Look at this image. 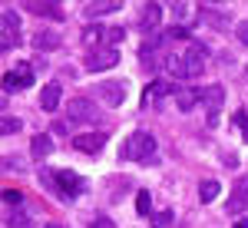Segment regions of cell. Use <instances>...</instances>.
I'll use <instances>...</instances> for the list:
<instances>
[{
    "instance_id": "cell-21",
    "label": "cell",
    "mask_w": 248,
    "mask_h": 228,
    "mask_svg": "<svg viewBox=\"0 0 248 228\" xmlns=\"http://www.w3.org/2000/svg\"><path fill=\"white\" fill-rule=\"evenodd\" d=\"M27 7H30L33 14H40V17H53V20H60V17H63V14H60L57 7H50V3H37V0H30Z\"/></svg>"
},
{
    "instance_id": "cell-16",
    "label": "cell",
    "mask_w": 248,
    "mask_h": 228,
    "mask_svg": "<svg viewBox=\"0 0 248 228\" xmlns=\"http://www.w3.org/2000/svg\"><path fill=\"white\" fill-rule=\"evenodd\" d=\"M119 7H123L119 0H106V3H86V10H83V14H86L90 20H96V17H106V14H116Z\"/></svg>"
},
{
    "instance_id": "cell-23",
    "label": "cell",
    "mask_w": 248,
    "mask_h": 228,
    "mask_svg": "<svg viewBox=\"0 0 248 228\" xmlns=\"http://www.w3.org/2000/svg\"><path fill=\"white\" fill-rule=\"evenodd\" d=\"M136 212H139V215H153V195L146 189L136 195Z\"/></svg>"
},
{
    "instance_id": "cell-27",
    "label": "cell",
    "mask_w": 248,
    "mask_h": 228,
    "mask_svg": "<svg viewBox=\"0 0 248 228\" xmlns=\"http://www.w3.org/2000/svg\"><path fill=\"white\" fill-rule=\"evenodd\" d=\"M90 228H116V225L106 218V215H99V218H93V222H90Z\"/></svg>"
},
{
    "instance_id": "cell-4",
    "label": "cell",
    "mask_w": 248,
    "mask_h": 228,
    "mask_svg": "<svg viewBox=\"0 0 248 228\" xmlns=\"http://www.w3.org/2000/svg\"><path fill=\"white\" fill-rule=\"evenodd\" d=\"M229 215H235V218H242L248 212V175H238L235 182H232V195H229Z\"/></svg>"
},
{
    "instance_id": "cell-1",
    "label": "cell",
    "mask_w": 248,
    "mask_h": 228,
    "mask_svg": "<svg viewBox=\"0 0 248 228\" xmlns=\"http://www.w3.org/2000/svg\"><path fill=\"white\" fill-rule=\"evenodd\" d=\"M155 136L146 133V129H136L126 142H123V149H119V155L123 159H133V162H139V166H149V162H155Z\"/></svg>"
},
{
    "instance_id": "cell-28",
    "label": "cell",
    "mask_w": 248,
    "mask_h": 228,
    "mask_svg": "<svg viewBox=\"0 0 248 228\" xmlns=\"http://www.w3.org/2000/svg\"><path fill=\"white\" fill-rule=\"evenodd\" d=\"M3 169L17 172V169H23V162H17V155H7V162H3Z\"/></svg>"
},
{
    "instance_id": "cell-25",
    "label": "cell",
    "mask_w": 248,
    "mask_h": 228,
    "mask_svg": "<svg viewBox=\"0 0 248 228\" xmlns=\"http://www.w3.org/2000/svg\"><path fill=\"white\" fill-rule=\"evenodd\" d=\"M3 202H7V205H20V202H23V195H20L17 189H7V192H3Z\"/></svg>"
},
{
    "instance_id": "cell-5",
    "label": "cell",
    "mask_w": 248,
    "mask_h": 228,
    "mask_svg": "<svg viewBox=\"0 0 248 228\" xmlns=\"http://www.w3.org/2000/svg\"><path fill=\"white\" fill-rule=\"evenodd\" d=\"M126 79H103L99 86H96V93L103 99V106H123L126 103Z\"/></svg>"
},
{
    "instance_id": "cell-14",
    "label": "cell",
    "mask_w": 248,
    "mask_h": 228,
    "mask_svg": "<svg viewBox=\"0 0 248 228\" xmlns=\"http://www.w3.org/2000/svg\"><path fill=\"white\" fill-rule=\"evenodd\" d=\"M53 149H57V146H53V139L46 133H37L30 139V155H33V159H46V155H53Z\"/></svg>"
},
{
    "instance_id": "cell-17",
    "label": "cell",
    "mask_w": 248,
    "mask_h": 228,
    "mask_svg": "<svg viewBox=\"0 0 248 228\" xmlns=\"http://www.w3.org/2000/svg\"><path fill=\"white\" fill-rule=\"evenodd\" d=\"M126 40V27H103L99 30V43L103 46H113L116 50V43H123Z\"/></svg>"
},
{
    "instance_id": "cell-7",
    "label": "cell",
    "mask_w": 248,
    "mask_h": 228,
    "mask_svg": "<svg viewBox=\"0 0 248 228\" xmlns=\"http://www.w3.org/2000/svg\"><path fill=\"white\" fill-rule=\"evenodd\" d=\"M202 103H205V113H209V126H218V116H222V106H225V90L218 83L202 90Z\"/></svg>"
},
{
    "instance_id": "cell-11",
    "label": "cell",
    "mask_w": 248,
    "mask_h": 228,
    "mask_svg": "<svg viewBox=\"0 0 248 228\" xmlns=\"http://www.w3.org/2000/svg\"><path fill=\"white\" fill-rule=\"evenodd\" d=\"M103 146H106V133H77L73 136V149L86 152V155H96Z\"/></svg>"
},
{
    "instance_id": "cell-31",
    "label": "cell",
    "mask_w": 248,
    "mask_h": 228,
    "mask_svg": "<svg viewBox=\"0 0 248 228\" xmlns=\"http://www.w3.org/2000/svg\"><path fill=\"white\" fill-rule=\"evenodd\" d=\"M225 166H229V169H235V166H238V155H235V152H229V155H225Z\"/></svg>"
},
{
    "instance_id": "cell-26",
    "label": "cell",
    "mask_w": 248,
    "mask_h": 228,
    "mask_svg": "<svg viewBox=\"0 0 248 228\" xmlns=\"http://www.w3.org/2000/svg\"><path fill=\"white\" fill-rule=\"evenodd\" d=\"M235 37H238V40H242V43L248 46V20H242V23L235 27Z\"/></svg>"
},
{
    "instance_id": "cell-12",
    "label": "cell",
    "mask_w": 248,
    "mask_h": 228,
    "mask_svg": "<svg viewBox=\"0 0 248 228\" xmlns=\"http://www.w3.org/2000/svg\"><path fill=\"white\" fill-rule=\"evenodd\" d=\"M159 20H162V7H159V3H146L136 27H139L142 33H155V30H159Z\"/></svg>"
},
{
    "instance_id": "cell-3",
    "label": "cell",
    "mask_w": 248,
    "mask_h": 228,
    "mask_svg": "<svg viewBox=\"0 0 248 228\" xmlns=\"http://www.w3.org/2000/svg\"><path fill=\"white\" fill-rule=\"evenodd\" d=\"M205 60H209V50H205L202 43H189V46L182 50V79H195V76H202Z\"/></svg>"
},
{
    "instance_id": "cell-2",
    "label": "cell",
    "mask_w": 248,
    "mask_h": 228,
    "mask_svg": "<svg viewBox=\"0 0 248 228\" xmlns=\"http://www.w3.org/2000/svg\"><path fill=\"white\" fill-rule=\"evenodd\" d=\"M43 182L50 185V189L57 192L60 198H77V195H83L86 192V179L83 175H77V172L70 169H57V172H43Z\"/></svg>"
},
{
    "instance_id": "cell-8",
    "label": "cell",
    "mask_w": 248,
    "mask_h": 228,
    "mask_svg": "<svg viewBox=\"0 0 248 228\" xmlns=\"http://www.w3.org/2000/svg\"><path fill=\"white\" fill-rule=\"evenodd\" d=\"M30 90V86H33V66H30V63H20L17 70H10V73L3 76V90H7V93H10V90Z\"/></svg>"
},
{
    "instance_id": "cell-32",
    "label": "cell",
    "mask_w": 248,
    "mask_h": 228,
    "mask_svg": "<svg viewBox=\"0 0 248 228\" xmlns=\"http://www.w3.org/2000/svg\"><path fill=\"white\" fill-rule=\"evenodd\" d=\"M235 228H248V222H245V218H238V222H235Z\"/></svg>"
},
{
    "instance_id": "cell-29",
    "label": "cell",
    "mask_w": 248,
    "mask_h": 228,
    "mask_svg": "<svg viewBox=\"0 0 248 228\" xmlns=\"http://www.w3.org/2000/svg\"><path fill=\"white\" fill-rule=\"evenodd\" d=\"M235 122L245 129V142H248V116H245V113H235Z\"/></svg>"
},
{
    "instance_id": "cell-10",
    "label": "cell",
    "mask_w": 248,
    "mask_h": 228,
    "mask_svg": "<svg viewBox=\"0 0 248 228\" xmlns=\"http://www.w3.org/2000/svg\"><path fill=\"white\" fill-rule=\"evenodd\" d=\"M66 116H70V122H96L99 119V109H96L90 99H73L66 106Z\"/></svg>"
},
{
    "instance_id": "cell-6",
    "label": "cell",
    "mask_w": 248,
    "mask_h": 228,
    "mask_svg": "<svg viewBox=\"0 0 248 228\" xmlns=\"http://www.w3.org/2000/svg\"><path fill=\"white\" fill-rule=\"evenodd\" d=\"M116 63H119V50H113V46H99V50H93V53H86V70H90V73L113 70Z\"/></svg>"
},
{
    "instance_id": "cell-33",
    "label": "cell",
    "mask_w": 248,
    "mask_h": 228,
    "mask_svg": "<svg viewBox=\"0 0 248 228\" xmlns=\"http://www.w3.org/2000/svg\"><path fill=\"white\" fill-rule=\"evenodd\" d=\"M43 228H63V225H53V222H50V225H43Z\"/></svg>"
},
{
    "instance_id": "cell-24",
    "label": "cell",
    "mask_w": 248,
    "mask_h": 228,
    "mask_svg": "<svg viewBox=\"0 0 248 228\" xmlns=\"http://www.w3.org/2000/svg\"><path fill=\"white\" fill-rule=\"evenodd\" d=\"M0 133H3V136L20 133V119H14V116H3V122H0Z\"/></svg>"
},
{
    "instance_id": "cell-30",
    "label": "cell",
    "mask_w": 248,
    "mask_h": 228,
    "mask_svg": "<svg viewBox=\"0 0 248 228\" xmlns=\"http://www.w3.org/2000/svg\"><path fill=\"white\" fill-rule=\"evenodd\" d=\"M169 222H172L169 212H159V215H155V225H169Z\"/></svg>"
},
{
    "instance_id": "cell-15",
    "label": "cell",
    "mask_w": 248,
    "mask_h": 228,
    "mask_svg": "<svg viewBox=\"0 0 248 228\" xmlns=\"http://www.w3.org/2000/svg\"><path fill=\"white\" fill-rule=\"evenodd\" d=\"M202 99V90H186V86H179L175 90V106L182 109V113H189V109H195V103Z\"/></svg>"
},
{
    "instance_id": "cell-19",
    "label": "cell",
    "mask_w": 248,
    "mask_h": 228,
    "mask_svg": "<svg viewBox=\"0 0 248 228\" xmlns=\"http://www.w3.org/2000/svg\"><path fill=\"white\" fill-rule=\"evenodd\" d=\"M33 46H37L40 53H43V50H57V46H60V37H57V33H46V30H40L37 37H33Z\"/></svg>"
},
{
    "instance_id": "cell-18",
    "label": "cell",
    "mask_w": 248,
    "mask_h": 228,
    "mask_svg": "<svg viewBox=\"0 0 248 228\" xmlns=\"http://www.w3.org/2000/svg\"><path fill=\"white\" fill-rule=\"evenodd\" d=\"M218 192H222V185H218L215 179H205V182L199 185V198L209 205V202H215V198H218Z\"/></svg>"
},
{
    "instance_id": "cell-20",
    "label": "cell",
    "mask_w": 248,
    "mask_h": 228,
    "mask_svg": "<svg viewBox=\"0 0 248 228\" xmlns=\"http://www.w3.org/2000/svg\"><path fill=\"white\" fill-rule=\"evenodd\" d=\"M20 46V30H10V27H0V50L7 53V50H14Z\"/></svg>"
},
{
    "instance_id": "cell-13",
    "label": "cell",
    "mask_w": 248,
    "mask_h": 228,
    "mask_svg": "<svg viewBox=\"0 0 248 228\" xmlns=\"http://www.w3.org/2000/svg\"><path fill=\"white\" fill-rule=\"evenodd\" d=\"M60 96H63L60 83H46L43 93H40V109H43V113H57L60 109Z\"/></svg>"
},
{
    "instance_id": "cell-22",
    "label": "cell",
    "mask_w": 248,
    "mask_h": 228,
    "mask_svg": "<svg viewBox=\"0 0 248 228\" xmlns=\"http://www.w3.org/2000/svg\"><path fill=\"white\" fill-rule=\"evenodd\" d=\"M7 228H33V222H30V215H23V212H10V215H7Z\"/></svg>"
},
{
    "instance_id": "cell-9",
    "label": "cell",
    "mask_w": 248,
    "mask_h": 228,
    "mask_svg": "<svg viewBox=\"0 0 248 228\" xmlns=\"http://www.w3.org/2000/svg\"><path fill=\"white\" fill-rule=\"evenodd\" d=\"M179 86H172L169 79H153L146 90H142V106H155V103H162L166 96H175Z\"/></svg>"
}]
</instances>
